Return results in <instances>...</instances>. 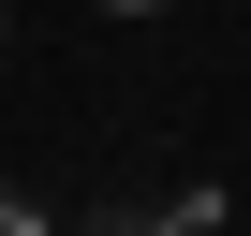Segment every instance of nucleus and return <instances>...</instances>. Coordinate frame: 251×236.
<instances>
[{
    "mask_svg": "<svg viewBox=\"0 0 251 236\" xmlns=\"http://www.w3.org/2000/svg\"><path fill=\"white\" fill-rule=\"evenodd\" d=\"M0 236H45V207H15V192H0Z\"/></svg>",
    "mask_w": 251,
    "mask_h": 236,
    "instance_id": "f03ea898",
    "label": "nucleus"
},
{
    "mask_svg": "<svg viewBox=\"0 0 251 236\" xmlns=\"http://www.w3.org/2000/svg\"><path fill=\"white\" fill-rule=\"evenodd\" d=\"M74 236H192V221H148V207H118V221H74Z\"/></svg>",
    "mask_w": 251,
    "mask_h": 236,
    "instance_id": "f257e3e1",
    "label": "nucleus"
},
{
    "mask_svg": "<svg viewBox=\"0 0 251 236\" xmlns=\"http://www.w3.org/2000/svg\"><path fill=\"white\" fill-rule=\"evenodd\" d=\"M103 15H163V0H103Z\"/></svg>",
    "mask_w": 251,
    "mask_h": 236,
    "instance_id": "7ed1b4c3",
    "label": "nucleus"
}]
</instances>
